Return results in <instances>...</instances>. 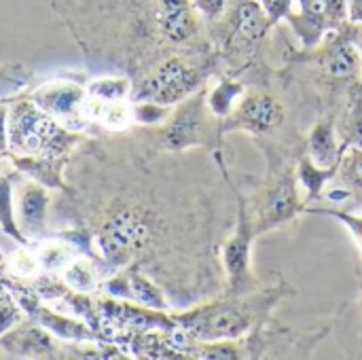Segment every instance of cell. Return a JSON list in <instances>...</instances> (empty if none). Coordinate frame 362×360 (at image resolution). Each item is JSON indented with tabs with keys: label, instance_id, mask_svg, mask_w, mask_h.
<instances>
[{
	"label": "cell",
	"instance_id": "obj_3",
	"mask_svg": "<svg viewBox=\"0 0 362 360\" xmlns=\"http://www.w3.org/2000/svg\"><path fill=\"white\" fill-rule=\"evenodd\" d=\"M284 121L282 106L269 95H248L233 112L229 127H246L255 134L274 132Z\"/></svg>",
	"mask_w": 362,
	"mask_h": 360
},
{
	"label": "cell",
	"instance_id": "obj_19",
	"mask_svg": "<svg viewBox=\"0 0 362 360\" xmlns=\"http://www.w3.org/2000/svg\"><path fill=\"white\" fill-rule=\"evenodd\" d=\"M66 261H68V250H64V248H59V246H51V248H47V250L42 252V263H45V267H49V269L59 267V265H64Z\"/></svg>",
	"mask_w": 362,
	"mask_h": 360
},
{
	"label": "cell",
	"instance_id": "obj_15",
	"mask_svg": "<svg viewBox=\"0 0 362 360\" xmlns=\"http://www.w3.org/2000/svg\"><path fill=\"white\" fill-rule=\"evenodd\" d=\"M242 91V87L240 85H233V83H223V85H218L216 89H214V93L210 95V108H212V112H216V115H227V110H229V106H231V100L238 95Z\"/></svg>",
	"mask_w": 362,
	"mask_h": 360
},
{
	"label": "cell",
	"instance_id": "obj_10",
	"mask_svg": "<svg viewBox=\"0 0 362 360\" xmlns=\"http://www.w3.org/2000/svg\"><path fill=\"white\" fill-rule=\"evenodd\" d=\"M310 149H312V159L318 168H329L335 163L337 159V142H335V134L333 127L329 123H320L310 140Z\"/></svg>",
	"mask_w": 362,
	"mask_h": 360
},
{
	"label": "cell",
	"instance_id": "obj_8",
	"mask_svg": "<svg viewBox=\"0 0 362 360\" xmlns=\"http://www.w3.org/2000/svg\"><path fill=\"white\" fill-rule=\"evenodd\" d=\"M202 129V110L199 104H187L172 121V125L168 127V144L172 149H185L193 142H197Z\"/></svg>",
	"mask_w": 362,
	"mask_h": 360
},
{
	"label": "cell",
	"instance_id": "obj_1",
	"mask_svg": "<svg viewBox=\"0 0 362 360\" xmlns=\"http://www.w3.org/2000/svg\"><path fill=\"white\" fill-rule=\"evenodd\" d=\"M199 85V72L191 68L187 62L174 57L168 59L142 87L140 95L148 98V102L165 106L176 104L193 93V89Z\"/></svg>",
	"mask_w": 362,
	"mask_h": 360
},
{
	"label": "cell",
	"instance_id": "obj_23",
	"mask_svg": "<svg viewBox=\"0 0 362 360\" xmlns=\"http://www.w3.org/2000/svg\"><path fill=\"white\" fill-rule=\"evenodd\" d=\"M157 106H159V104H157ZM157 106H148V104H146V106H140V108H138V119H140V121H157V119L161 117V112H163V110L157 108Z\"/></svg>",
	"mask_w": 362,
	"mask_h": 360
},
{
	"label": "cell",
	"instance_id": "obj_7",
	"mask_svg": "<svg viewBox=\"0 0 362 360\" xmlns=\"http://www.w3.org/2000/svg\"><path fill=\"white\" fill-rule=\"evenodd\" d=\"M297 212V189L295 182L286 176L278 182V187L267 197L265 210H263V227H272L278 223H284Z\"/></svg>",
	"mask_w": 362,
	"mask_h": 360
},
{
	"label": "cell",
	"instance_id": "obj_24",
	"mask_svg": "<svg viewBox=\"0 0 362 360\" xmlns=\"http://www.w3.org/2000/svg\"><path fill=\"white\" fill-rule=\"evenodd\" d=\"M288 2H291V0H265V8H267L272 15H276V13L280 15V13L288 6Z\"/></svg>",
	"mask_w": 362,
	"mask_h": 360
},
{
	"label": "cell",
	"instance_id": "obj_16",
	"mask_svg": "<svg viewBox=\"0 0 362 360\" xmlns=\"http://www.w3.org/2000/svg\"><path fill=\"white\" fill-rule=\"evenodd\" d=\"M66 280L70 282V286L78 289V291H91L95 284V276L91 272V267L87 263H72L66 272Z\"/></svg>",
	"mask_w": 362,
	"mask_h": 360
},
{
	"label": "cell",
	"instance_id": "obj_25",
	"mask_svg": "<svg viewBox=\"0 0 362 360\" xmlns=\"http://www.w3.org/2000/svg\"><path fill=\"white\" fill-rule=\"evenodd\" d=\"M350 15H352L354 21H362V0H352Z\"/></svg>",
	"mask_w": 362,
	"mask_h": 360
},
{
	"label": "cell",
	"instance_id": "obj_22",
	"mask_svg": "<svg viewBox=\"0 0 362 360\" xmlns=\"http://www.w3.org/2000/svg\"><path fill=\"white\" fill-rule=\"evenodd\" d=\"M195 4H197V8H199L202 13H206L208 17H216V15H221L223 8H225V0H195Z\"/></svg>",
	"mask_w": 362,
	"mask_h": 360
},
{
	"label": "cell",
	"instance_id": "obj_5",
	"mask_svg": "<svg viewBox=\"0 0 362 360\" xmlns=\"http://www.w3.org/2000/svg\"><path fill=\"white\" fill-rule=\"evenodd\" d=\"M159 23H161L163 34L174 42H182L191 38L197 28L189 0H161Z\"/></svg>",
	"mask_w": 362,
	"mask_h": 360
},
{
	"label": "cell",
	"instance_id": "obj_18",
	"mask_svg": "<svg viewBox=\"0 0 362 360\" xmlns=\"http://www.w3.org/2000/svg\"><path fill=\"white\" fill-rule=\"evenodd\" d=\"M91 91L95 95H100L102 100H119L125 95L127 91V83L125 81H98Z\"/></svg>",
	"mask_w": 362,
	"mask_h": 360
},
{
	"label": "cell",
	"instance_id": "obj_21",
	"mask_svg": "<svg viewBox=\"0 0 362 360\" xmlns=\"http://www.w3.org/2000/svg\"><path fill=\"white\" fill-rule=\"evenodd\" d=\"M102 117H104V121L110 125V127H121V125H125V121H127V110L123 108V106H108L106 110H102Z\"/></svg>",
	"mask_w": 362,
	"mask_h": 360
},
{
	"label": "cell",
	"instance_id": "obj_14",
	"mask_svg": "<svg viewBox=\"0 0 362 360\" xmlns=\"http://www.w3.org/2000/svg\"><path fill=\"white\" fill-rule=\"evenodd\" d=\"M263 28H265V13L263 8L248 0L240 6V13H238V30L242 36L246 38H259L263 34Z\"/></svg>",
	"mask_w": 362,
	"mask_h": 360
},
{
	"label": "cell",
	"instance_id": "obj_20",
	"mask_svg": "<svg viewBox=\"0 0 362 360\" xmlns=\"http://www.w3.org/2000/svg\"><path fill=\"white\" fill-rule=\"evenodd\" d=\"M19 318L17 308L11 301H2L0 303V333H4L6 329H11Z\"/></svg>",
	"mask_w": 362,
	"mask_h": 360
},
{
	"label": "cell",
	"instance_id": "obj_12",
	"mask_svg": "<svg viewBox=\"0 0 362 360\" xmlns=\"http://www.w3.org/2000/svg\"><path fill=\"white\" fill-rule=\"evenodd\" d=\"M248 246H250L248 233H238L225 246V265H227V272H229L233 282L240 280L246 274V267H248Z\"/></svg>",
	"mask_w": 362,
	"mask_h": 360
},
{
	"label": "cell",
	"instance_id": "obj_13",
	"mask_svg": "<svg viewBox=\"0 0 362 360\" xmlns=\"http://www.w3.org/2000/svg\"><path fill=\"white\" fill-rule=\"evenodd\" d=\"M327 70L335 76H350L361 70V53L352 45H341L329 53Z\"/></svg>",
	"mask_w": 362,
	"mask_h": 360
},
{
	"label": "cell",
	"instance_id": "obj_17",
	"mask_svg": "<svg viewBox=\"0 0 362 360\" xmlns=\"http://www.w3.org/2000/svg\"><path fill=\"white\" fill-rule=\"evenodd\" d=\"M344 180L362 189V149H352L344 161Z\"/></svg>",
	"mask_w": 362,
	"mask_h": 360
},
{
	"label": "cell",
	"instance_id": "obj_2",
	"mask_svg": "<svg viewBox=\"0 0 362 360\" xmlns=\"http://www.w3.org/2000/svg\"><path fill=\"white\" fill-rule=\"evenodd\" d=\"M148 236L151 229L144 219L132 210H121L106 221L100 244L108 259L125 261L134 250H140L146 244Z\"/></svg>",
	"mask_w": 362,
	"mask_h": 360
},
{
	"label": "cell",
	"instance_id": "obj_9",
	"mask_svg": "<svg viewBox=\"0 0 362 360\" xmlns=\"http://www.w3.org/2000/svg\"><path fill=\"white\" fill-rule=\"evenodd\" d=\"M248 327L246 318L238 310H221L210 320H206L202 335L206 339H221V337H235Z\"/></svg>",
	"mask_w": 362,
	"mask_h": 360
},
{
	"label": "cell",
	"instance_id": "obj_6",
	"mask_svg": "<svg viewBox=\"0 0 362 360\" xmlns=\"http://www.w3.org/2000/svg\"><path fill=\"white\" fill-rule=\"evenodd\" d=\"M40 104L68 125H78L83 91L74 85H53L38 93Z\"/></svg>",
	"mask_w": 362,
	"mask_h": 360
},
{
	"label": "cell",
	"instance_id": "obj_4",
	"mask_svg": "<svg viewBox=\"0 0 362 360\" xmlns=\"http://www.w3.org/2000/svg\"><path fill=\"white\" fill-rule=\"evenodd\" d=\"M53 136H55V127L47 117L34 112L30 106H19L11 129V144L17 151L36 153Z\"/></svg>",
	"mask_w": 362,
	"mask_h": 360
},
{
	"label": "cell",
	"instance_id": "obj_11",
	"mask_svg": "<svg viewBox=\"0 0 362 360\" xmlns=\"http://www.w3.org/2000/svg\"><path fill=\"white\" fill-rule=\"evenodd\" d=\"M45 208H47V197L38 187H25L21 193V204H19V212H21V223L25 225L28 231H34L42 225V216H45Z\"/></svg>",
	"mask_w": 362,
	"mask_h": 360
}]
</instances>
